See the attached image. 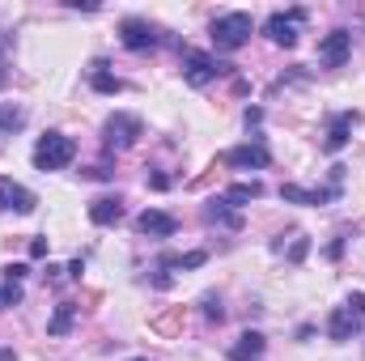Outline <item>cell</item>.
Here are the masks:
<instances>
[{"label": "cell", "mask_w": 365, "mask_h": 361, "mask_svg": "<svg viewBox=\"0 0 365 361\" xmlns=\"http://www.w3.org/2000/svg\"><path fill=\"white\" fill-rule=\"evenodd\" d=\"M251 30H255V21H251V13H221V17H212V26H208V34H212V47L217 51H238V47H247L251 43Z\"/></svg>", "instance_id": "6da1fadb"}, {"label": "cell", "mask_w": 365, "mask_h": 361, "mask_svg": "<svg viewBox=\"0 0 365 361\" xmlns=\"http://www.w3.org/2000/svg\"><path fill=\"white\" fill-rule=\"evenodd\" d=\"M361 327H365V293H349V298L331 310V319H327V336H331L336 345H349Z\"/></svg>", "instance_id": "7a4b0ae2"}, {"label": "cell", "mask_w": 365, "mask_h": 361, "mask_svg": "<svg viewBox=\"0 0 365 361\" xmlns=\"http://www.w3.org/2000/svg\"><path fill=\"white\" fill-rule=\"evenodd\" d=\"M73 158H77V141L64 136V132H47L34 145V171H43V175L47 171H64Z\"/></svg>", "instance_id": "3957f363"}, {"label": "cell", "mask_w": 365, "mask_h": 361, "mask_svg": "<svg viewBox=\"0 0 365 361\" xmlns=\"http://www.w3.org/2000/svg\"><path fill=\"white\" fill-rule=\"evenodd\" d=\"M221 73H230V64H221L217 56H208V51H182V81H187L191 90H204V86L217 81Z\"/></svg>", "instance_id": "277c9868"}, {"label": "cell", "mask_w": 365, "mask_h": 361, "mask_svg": "<svg viewBox=\"0 0 365 361\" xmlns=\"http://www.w3.org/2000/svg\"><path fill=\"white\" fill-rule=\"evenodd\" d=\"M340 179H344V166H331V187L306 191V187H297V183H284V187H280V200H284V204H306V208L336 204V200H340Z\"/></svg>", "instance_id": "5b68a950"}, {"label": "cell", "mask_w": 365, "mask_h": 361, "mask_svg": "<svg viewBox=\"0 0 365 361\" xmlns=\"http://www.w3.org/2000/svg\"><path fill=\"white\" fill-rule=\"evenodd\" d=\"M145 128H140V119L136 115H128V111H115L110 119H106V128H102V145L110 149V153H123V149H132L136 145V136H140Z\"/></svg>", "instance_id": "8992f818"}, {"label": "cell", "mask_w": 365, "mask_h": 361, "mask_svg": "<svg viewBox=\"0 0 365 361\" xmlns=\"http://www.w3.org/2000/svg\"><path fill=\"white\" fill-rule=\"evenodd\" d=\"M119 43H123L128 51H153V47L162 43V30L149 26V21H140V17H128V21L119 26Z\"/></svg>", "instance_id": "52a82bcc"}, {"label": "cell", "mask_w": 365, "mask_h": 361, "mask_svg": "<svg viewBox=\"0 0 365 361\" xmlns=\"http://www.w3.org/2000/svg\"><path fill=\"white\" fill-rule=\"evenodd\" d=\"M306 21V9H289V13H272L264 21V34L272 39L276 47H293L297 43V26Z\"/></svg>", "instance_id": "ba28073f"}, {"label": "cell", "mask_w": 365, "mask_h": 361, "mask_svg": "<svg viewBox=\"0 0 365 361\" xmlns=\"http://www.w3.org/2000/svg\"><path fill=\"white\" fill-rule=\"evenodd\" d=\"M4 208H13V213H34L38 208V195L30 191V187H21V183H13L9 175H0V213Z\"/></svg>", "instance_id": "9c48e42d"}, {"label": "cell", "mask_w": 365, "mask_h": 361, "mask_svg": "<svg viewBox=\"0 0 365 361\" xmlns=\"http://www.w3.org/2000/svg\"><path fill=\"white\" fill-rule=\"evenodd\" d=\"M349 56H353V34H349V30H331V34L319 43V60H323L327 68H340Z\"/></svg>", "instance_id": "30bf717a"}, {"label": "cell", "mask_w": 365, "mask_h": 361, "mask_svg": "<svg viewBox=\"0 0 365 361\" xmlns=\"http://www.w3.org/2000/svg\"><path fill=\"white\" fill-rule=\"evenodd\" d=\"M225 162H230V166H238V171H264V166L272 162V153H268V145H264V141H251V145L230 149V153H225Z\"/></svg>", "instance_id": "8fae6325"}, {"label": "cell", "mask_w": 365, "mask_h": 361, "mask_svg": "<svg viewBox=\"0 0 365 361\" xmlns=\"http://www.w3.org/2000/svg\"><path fill=\"white\" fill-rule=\"evenodd\" d=\"M179 230V221L170 217V213H162V208H145L140 217H136V234H149V238H170Z\"/></svg>", "instance_id": "7c38bea8"}, {"label": "cell", "mask_w": 365, "mask_h": 361, "mask_svg": "<svg viewBox=\"0 0 365 361\" xmlns=\"http://www.w3.org/2000/svg\"><path fill=\"white\" fill-rule=\"evenodd\" d=\"M353 123H357V115H353V111H340V115L331 119V128H327L323 149H327V153H340V149L349 145V136H353Z\"/></svg>", "instance_id": "4fadbf2b"}, {"label": "cell", "mask_w": 365, "mask_h": 361, "mask_svg": "<svg viewBox=\"0 0 365 361\" xmlns=\"http://www.w3.org/2000/svg\"><path fill=\"white\" fill-rule=\"evenodd\" d=\"M264 349H268L264 332H242L238 345L230 349V361H264Z\"/></svg>", "instance_id": "5bb4252c"}, {"label": "cell", "mask_w": 365, "mask_h": 361, "mask_svg": "<svg viewBox=\"0 0 365 361\" xmlns=\"http://www.w3.org/2000/svg\"><path fill=\"white\" fill-rule=\"evenodd\" d=\"M90 221L93 225H115V221H123V200H119V195H98L90 204Z\"/></svg>", "instance_id": "9a60e30c"}, {"label": "cell", "mask_w": 365, "mask_h": 361, "mask_svg": "<svg viewBox=\"0 0 365 361\" xmlns=\"http://www.w3.org/2000/svg\"><path fill=\"white\" fill-rule=\"evenodd\" d=\"M77 310H81V306L60 302V306H56V315L47 319V336H68V332H73V323H77Z\"/></svg>", "instance_id": "2e32d148"}, {"label": "cell", "mask_w": 365, "mask_h": 361, "mask_svg": "<svg viewBox=\"0 0 365 361\" xmlns=\"http://www.w3.org/2000/svg\"><path fill=\"white\" fill-rule=\"evenodd\" d=\"M259 195H264L259 183H234V187L221 191V200H225L230 208H242V204H251V200H259Z\"/></svg>", "instance_id": "e0dca14e"}, {"label": "cell", "mask_w": 365, "mask_h": 361, "mask_svg": "<svg viewBox=\"0 0 365 361\" xmlns=\"http://www.w3.org/2000/svg\"><path fill=\"white\" fill-rule=\"evenodd\" d=\"M26 128V111L17 102H0V136H13Z\"/></svg>", "instance_id": "ac0fdd59"}, {"label": "cell", "mask_w": 365, "mask_h": 361, "mask_svg": "<svg viewBox=\"0 0 365 361\" xmlns=\"http://www.w3.org/2000/svg\"><path fill=\"white\" fill-rule=\"evenodd\" d=\"M90 86H93L98 93H119V90H123V81L106 73V60H93V68H90Z\"/></svg>", "instance_id": "d6986e66"}, {"label": "cell", "mask_w": 365, "mask_h": 361, "mask_svg": "<svg viewBox=\"0 0 365 361\" xmlns=\"http://www.w3.org/2000/svg\"><path fill=\"white\" fill-rule=\"evenodd\" d=\"M204 217H208V221H221V225H230V230H238V225H242V217H238V213H230V204H225V200H212V204L204 208Z\"/></svg>", "instance_id": "ffe728a7"}, {"label": "cell", "mask_w": 365, "mask_h": 361, "mask_svg": "<svg viewBox=\"0 0 365 361\" xmlns=\"http://www.w3.org/2000/svg\"><path fill=\"white\" fill-rule=\"evenodd\" d=\"M17 302H21V285L9 280V276H0V310H9V306H17Z\"/></svg>", "instance_id": "44dd1931"}, {"label": "cell", "mask_w": 365, "mask_h": 361, "mask_svg": "<svg viewBox=\"0 0 365 361\" xmlns=\"http://www.w3.org/2000/svg\"><path fill=\"white\" fill-rule=\"evenodd\" d=\"M204 319H208V323H221V319H225V310H221V298H217V293H204Z\"/></svg>", "instance_id": "7402d4cb"}, {"label": "cell", "mask_w": 365, "mask_h": 361, "mask_svg": "<svg viewBox=\"0 0 365 361\" xmlns=\"http://www.w3.org/2000/svg\"><path fill=\"white\" fill-rule=\"evenodd\" d=\"M306 251H310V243H306V238H297V243L289 247V264H302V260H306Z\"/></svg>", "instance_id": "603a6c76"}, {"label": "cell", "mask_w": 365, "mask_h": 361, "mask_svg": "<svg viewBox=\"0 0 365 361\" xmlns=\"http://www.w3.org/2000/svg\"><path fill=\"white\" fill-rule=\"evenodd\" d=\"M47 251H51V247H47V238H34V243H30V255H34V260H43Z\"/></svg>", "instance_id": "cb8c5ba5"}, {"label": "cell", "mask_w": 365, "mask_h": 361, "mask_svg": "<svg viewBox=\"0 0 365 361\" xmlns=\"http://www.w3.org/2000/svg\"><path fill=\"white\" fill-rule=\"evenodd\" d=\"M26 264H9V268H4V276H9V280H17V285H21V276H26Z\"/></svg>", "instance_id": "d4e9b609"}, {"label": "cell", "mask_w": 365, "mask_h": 361, "mask_svg": "<svg viewBox=\"0 0 365 361\" xmlns=\"http://www.w3.org/2000/svg\"><path fill=\"white\" fill-rule=\"evenodd\" d=\"M149 187H158V191H166V187H170V179H166V175H149Z\"/></svg>", "instance_id": "484cf974"}, {"label": "cell", "mask_w": 365, "mask_h": 361, "mask_svg": "<svg viewBox=\"0 0 365 361\" xmlns=\"http://www.w3.org/2000/svg\"><path fill=\"white\" fill-rule=\"evenodd\" d=\"M0 361H17V353L13 349H0Z\"/></svg>", "instance_id": "4316f807"}, {"label": "cell", "mask_w": 365, "mask_h": 361, "mask_svg": "<svg viewBox=\"0 0 365 361\" xmlns=\"http://www.w3.org/2000/svg\"><path fill=\"white\" fill-rule=\"evenodd\" d=\"M132 361H149V357H132Z\"/></svg>", "instance_id": "83f0119b"}]
</instances>
